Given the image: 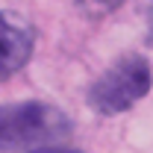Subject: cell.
I'll list each match as a JSON object with an SVG mask.
<instances>
[{
	"mask_svg": "<svg viewBox=\"0 0 153 153\" xmlns=\"http://www.w3.org/2000/svg\"><path fill=\"white\" fill-rule=\"evenodd\" d=\"M33 153H82V150H74V147H59V144H47V147H38Z\"/></svg>",
	"mask_w": 153,
	"mask_h": 153,
	"instance_id": "5",
	"label": "cell"
},
{
	"mask_svg": "<svg viewBox=\"0 0 153 153\" xmlns=\"http://www.w3.org/2000/svg\"><path fill=\"white\" fill-rule=\"evenodd\" d=\"M33 50H36L33 24L18 12L3 9L0 12V82L18 74L30 62Z\"/></svg>",
	"mask_w": 153,
	"mask_h": 153,
	"instance_id": "3",
	"label": "cell"
},
{
	"mask_svg": "<svg viewBox=\"0 0 153 153\" xmlns=\"http://www.w3.org/2000/svg\"><path fill=\"white\" fill-rule=\"evenodd\" d=\"M88 15H106V12H112V9H118L124 0H76Z\"/></svg>",
	"mask_w": 153,
	"mask_h": 153,
	"instance_id": "4",
	"label": "cell"
},
{
	"mask_svg": "<svg viewBox=\"0 0 153 153\" xmlns=\"http://www.w3.org/2000/svg\"><path fill=\"white\" fill-rule=\"evenodd\" d=\"M71 118L50 103L24 100L0 106V153L38 150L71 135Z\"/></svg>",
	"mask_w": 153,
	"mask_h": 153,
	"instance_id": "1",
	"label": "cell"
},
{
	"mask_svg": "<svg viewBox=\"0 0 153 153\" xmlns=\"http://www.w3.org/2000/svg\"><path fill=\"white\" fill-rule=\"evenodd\" d=\"M150 85H153L150 62L138 53H127L118 62H112L88 88V106L100 115H121L133 109L150 91Z\"/></svg>",
	"mask_w": 153,
	"mask_h": 153,
	"instance_id": "2",
	"label": "cell"
}]
</instances>
